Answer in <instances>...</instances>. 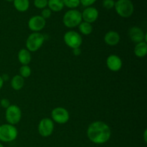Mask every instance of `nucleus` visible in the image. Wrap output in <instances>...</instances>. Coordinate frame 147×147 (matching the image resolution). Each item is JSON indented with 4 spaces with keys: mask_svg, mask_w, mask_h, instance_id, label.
I'll return each instance as SVG.
<instances>
[{
    "mask_svg": "<svg viewBox=\"0 0 147 147\" xmlns=\"http://www.w3.org/2000/svg\"><path fill=\"white\" fill-rule=\"evenodd\" d=\"M46 25V20L40 15H34L28 21V27L33 32H40Z\"/></svg>",
    "mask_w": 147,
    "mask_h": 147,
    "instance_id": "obj_10",
    "label": "nucleus"
},
{
    "mask_svg": "<svg viewBox=\"0 0 147 147\" xmlns=\"http://www.w3.org/2000/svg\"><path fill=\"white\" fill-rule=\"evenodd\" d=\"M115 10L120 17L129 18L134 11V6L131 0H117L115 1Z\"/></svg>",
    "mask_w": 147,
    "mask_h": 147,
    "instance_id": "obj_3",
    "label": "nucleus"
},
{
    "mask_svg": "<svg viewBox=\"0 0 147 147\" xmlns=\"http://www.w3.org/2000/svg\"><path fill=\"white\" fill-rule=\"evenodd\" d=\"M51 14H52V11L50 9L48 8H45L43 9H42V12H41V17H43L45 20L46 19H48L51 17Z\"/></svg>",
    "mask_w": 147,
    "mask_h": 147,
    "instance_id": "obj_25",
    "label": "nucleus"
},
{
    "mask_svg": "<svg viewBox=\"0 0 147 147\" xmlns=\"http://www.w3.org/2000/svg\"><path fill=\"white\" fill-rule=\"evenodd\" d=\"M65 7L70 9H75L80 4V0H63Z\"/></svg>",
    "mask_w": 147,
    "mask_h": 147,
    "instance_id": "obj_22",
    "label": "nucleus"
},
{
    "mask_svg": "<svg viewBox=\"0 0 147 147\" xmlns=\"http://www.w3.org/2000/svg\"><path fill=\"white\" fill-rule=\"evenodd\" d=\"M13 4L17 11L24 12L27 11L30 7V0H14Z\"/></svg>",
    "mask_w": 147,
    "mask_h": 147,
    "instance_id": "obj_18",
    "label": "nucleus"
},
{
    "mask_svg": "<svg viewBox=\"0 0 147 147\" xmlns=\"http://www.w3.org/2000/svg\"><path fill=\"white\" fill-rule=\"evenodd\" d=\"M106 65L111 71L117 72L121 69L123 63L119 56L116 55H111L107 57Z\"/></svg>",
    "mask_w": 147,
    "mask_h": 147,
    "instance_id": "obj_13",
    "label": "nucleus"
},
{
    "mask_svg": "<svg viewBox=\"0 0 147 147\" xmlns=\"http://www.w3.org/2000/svg\"><path fill=\"white\" fill-rule=\"evenodd\" d=\"M121 40L120 34L116 31H109L104 36V42L109 46H116L119 43Z\"/></svg>",
    "mask_w": 147,
    "mask_h": 147,
    "instance_id": "obj_14",
    "label": "nucleus"
},
{
    "mask_svg": "<svg viewBox=\"0 0 147 147\" xmlns=\"http://www.w3.org/2000/svg\"><path fill=\"white\" fill-rule=\"evenodd\" d=\"M51 119L53 122L59 124H65L70 119V113L68 111L63 107H56L52 111Z\"/></svg>",
    "mask_w": 147,
    "mask_h": 147,
    "instance_id": "obj_9",
    "label": "nucleus"
},
{
    "mask_svg": "<svg viewBox=\"0 0 147 147\" xmlns=\"http://www.w3.org/2000/svg\"><path fill=\"white\" fill-rule=\"evenodd\" d=\"M78 29L80 32L83 35H89L93 32V26L90 23L86 22H82L78 25Z\"/></svg>",
    "mask_w": 147,
    "mask_h": 147,
    "instance_id": "obj_20",
    "label": "nucleus"
},
{
    "mask_svg": "<svg viewBox=\"0 0 147 147\" xmlns=\"http://www.w3.org/2000/svg\"><path fill=\"white\" fill-rule=\"evenodd\" d=\"M97 0H80V2L83 7H91Z\"/></svg>",
    "mask_w": 147,
    "mask_h": 147,
    "instance_id": "obj_26",
    "label": "nucleus"
},
{
    "mask_svg": "<svg viewBox=\"0 0 147 147\" xmlns=\"http://www.w3.org/2000/svg\"><path fill=\"white\" fill-rule=\"evenodd\" d=\"M63 40L67 47L71 49L80 47L83 44V38L78 32L74 30H69L65 33Z\"/></svg>",
    "mask_w": 147,
    "mask_h": 147,
    "instance_id": "obj_6",
    "label": "nucleus"
},
{
    "mask_svg": "<svg viewBox=\"0 0 147 147\" xmlns=\"http://www.w3.org/2000/svg\"><path fill=\"white\" fill-rule=\"evenodd\" d=\"M83 22L81 12L76 9H69L64 14L63 17V22L67 28H74L78 27Z\"/></svg>",
    "mask_w": 147,
    "mask_h": 147,
    "instance_id": "obj_2",
    "label": "nucleus"
},
{
    "mask_svg": "<svg viewBox=\"0 0 147 147\" xmlns=\"http://www.w3.org/2000/svg\"><path fill=\"white\" fill-rule=\"evenodd\" d=\"M0 105H1V106L2 108L7 109L11 104H10V101L9 99L2 98L1 100H0Z\"/></svg>",
    "mask_w": 147,
    "mask_h": 147,
    "instance_id": "obj_27",
    "label": "nucleus"
},
{
    "mask_svg": "<svg viewBox=\"0 0 147 147\" xmlns=\"http://www.w3.org/2000/svg\"><path fill=\"white\" fill-rule=\"evenodd\" d=\"M81 14L83 22L92 24L98 20L99 12L97 9L95 8V7H86L83 12H81Z\"/></svg>",
    "mask_w": 147,
    "mask_h": 147,
    "instance_id": "obj_12",
    "label": "nucleus"
},
{
    "mask_svg": "<svg viewBox=\"0 0 147 147\" xmlns=\"http://www.w3.org/2000/svg\"><path fill=\"white\" fill-rule=\"evenodd\" d=\"M45 42V37L40 32H32L26 40V49L30 53L37 51L42 46Z\"/></svg>",
    "mask_w": 147,
    "mask_h": 147,
    "instance_id": "obj_5",
    "label": "nucleus"
},
{
    "mask_svg": "<svg viewBox=\"0 0 147 147\" xmlns=\"http://www.w3.org/2000/svg\"><path fill=\"white\" fill-rule=\"evenodd\" d=\"M48 0H34V5L36 8L43 9L47 7Z\"/></svg>",
    "mask_w": 147,
    "mask_h": 147,
    "instance_id": "obj_23",
    "label": "nucleus"
},
{
    "mask_svg": "<svg viewBox=\"0 0 147 147\" xmlns=\"http://www.w3.org/2000/svg\"><path fill=\"white\" fill-rule=\"evenodd\" d=\"M18 60L22 65H29L32 60L31 53L26 48L21 49L17 55Z\"/></svg>",
    "mask_w": 147,
    "mask_h": 147,
    "instance_id": "obj_15",
    "label": "nucleus"
},
{
    "mask_svg": "<svg viewBox=\"0 0 147 147\" xmlns=\"http://www.w3.org/2000/svg\"><path fill=\"white\" fill-rule=\"evenodd\" d=\"M47 7L51 11L59 12L64 8V4L63 0H48L47 1Z\"/></svg>",
    "mask_w": 147,
    "mask_h": 147,
    "instance_id": "obj_17",
    "label": "nucleus"
},
{
    "mask_svg": "<svg viewBox=\"0 0 147 147\" xmlns=\"http://www.w3.org/2000/svg\"><path fill=\"white\" fill-rule=\"evenodd\" d=\"M32 74V69L29 65H22L20 68V76L23 78H27Z\"/></svg>",
    "mask_w": 147,
    "mask_h": 147,
    "instance_id": "obj_21",
    "label": "nucleus"
},
{
    "mask_svg": "<svg viewBox=\"0 0 147 147\" xmlns=\"http://www.w3.org/2000/svg\"><path fill=\"white\" fill-rule=\"evenodd\" d=\"M87 136L93 144H103L111 137V129L105 122L96 121L92 122L88 127Z\"/></svg>",
    "mask_w": 147,
    "mask_h": 147,
    "instance_id": "obj_1",
    "label": "nucleus"
},
{
    "mask_svg": "<svg viewBox=\"0 0 147 147\" xmlns=\"http://www.w3.org/2000/svg\"><path fill=\"white\" fill-rule=\"evenodd\" d=\"M24 85V79L20 75H16L11 78V86L14 90H20Z\"/></svg>",
    "mask_w": 147,
    "mask_h": 147,
    "instance_id": "obj_19",
    "label": "nucleus"
},
{
    "mask_svg": "<svg viewBox=\"0 0 147 147\" xmlns=\"http://www.w3.org/2000/svg\"><path fill=\"white\" fill-rule=\"evenodd\" d=\"M5 1H8V2H11V1H14V0H5Z\"/></svg>",
    "mask_w": 147,
    "mask_h": 147,
    "instance_id": "obj_31",
    "label": "nucleus"
},
{
    "mask_svg": "<svg viewBox=\"0 0 147 147\" xmlns=\"http://www.w3.org/2000/svg\"><path fill=\"white\" fill-rule=\"evenodd\" d=\"M129 35L131 40L135 44L145 42H147V34L139 27H132L129 31Z\"/></svg>",
    "mask_w": 147,
    "mask_h": 147,
    "instance_id": "obj_11",
    "label": "nucleus"
},
{
    "mask_svg": "<svg viewBox=\"0 0 147 147\" xmlns=\"http://www.w3.org/2000/svg\"><path fill=\"white\" fill-rule=\"evenodd\" d=\"M102 4H103V7L106 9H111L114 8L115 1L114 0H103Z\"/></svg>",
    "mask_w": 147,
    "mask_h": 147,
    "instance_id": "obj_24",
    "label": "nucleus"
},
{
    "mask_svg": "<svg viewBox=\"0 0 147 147\" xmlns=\"http://www.w3.org/2000/svg\"><path fill=\"white\" fill-rule=\"evenodd\" d=\"M81 53H82V51H81V49H80V47H78V48L73 49V53L74 55L78 56L81 54Z\"/></svg>",
    "mask_w": 147,
    "mask_h": 147,
    "instance_id": "obj_28",
    "label": "nucleus"
},
{
    "mask_svg": "<svg viewBox=\"0 0 147 147\" xmlns=\"http://www.w3.org/2000/svg\"><path fill=\"white\" fill-rule=\"evenodd\" d=\"M144 140L145 143L147 142V129H145L144 133Z\"/></svg>",
    "mask_w": 147,
    "mask_h": 147,
    "instance_id": "obj_29",
    "label": "nucleus"
},
{
    "mask_svg": "<svg viewBox=\"0 0 147 147\" xmlns=\"http://www.w3.org/2000/svg\"><path fill=\"white\" fill-rule=\"evenodd\" d=\"M3 85H4V80H3V79H2V78H1V76H0V90H1V89L2 88Z\"/></svg>",
    "mask_w": 147,
    "mask_h": 147,
    "instance_id": "obj_30",
    "label": "nucleus"
},
{
    "mask_svg": "<svg viewBox=\"0 0 147 147\" xmlns=\"http://www.w3.org/2000/svg\"><path fill=\"white\" fill-rule=\"evenodd\" d=\"M18 136V130L15 126L4 123L0 125V141L5 143L15 140Z\"/></svg>",
    "mask_w": 147,
    "mask_h": 147,
    "instance_id": "obj_4",
    "label": "nucleus"
},
{
    "mask_svg": "<svg viewBox=\"0 0 147 147\" xmlns=\"http://www.w3.org/2000/svg\"><path fill=\"white\" fill-rule=\"evenodd\" d=\"M5 119L7 123L14 126L21 121L22 111L17 105H10L5 112Z\"/></svg>",
    "mask_w": 147,
    "mask_h": 147,
    "instance_id": "obj_7",
    "label": "nucleus"
},
{
    "mask_svg": "<svg viewBox=\"0 0 147 147\" xmlns=\"http://www.w3.org/2000/svg\"><path fill=\"white\" fill-rule=\"evenodd\" d=\"M0 147H4V146H3V144H1V143H0Z\"/></svg>",
    "mask_w": 147,
    "mask_h": 147,
    "instance_id": "obj_32",
    "label": "nucleus"
},
{
    "mask_svg": "<svg viewBox=\"0 0 147 147\" xmlns=\"http://www.w3.org/2000/svg\"><path fill=\"white\" fill-rule=\"evenodd\" d=\"M134 53L135 55L139 58L144 57L147 54V43L145 42H142L136 44Z\"/></svg>",
    "mask_w": 147,
    "mask_h": 147,
    "instance_id": "obj_16",
    "label": "nucleus"
},
{
    "mask_svg": "<svg viewBox=\"0 0 147 147\" xmlns=\"http://www.w3.org/2000/svg\"><path fill=\"white\" fill-rule=\"evenodd\" d=\"M38 133L42 137H48L53 134L55 129V123L50 118L41 119L38 124Z\"/></svg>",
    "mask_w": 147,
    "mask_h": 147,
    "instance_id": "obj_8",
    "label": "nucleus"
}]
</instances>
